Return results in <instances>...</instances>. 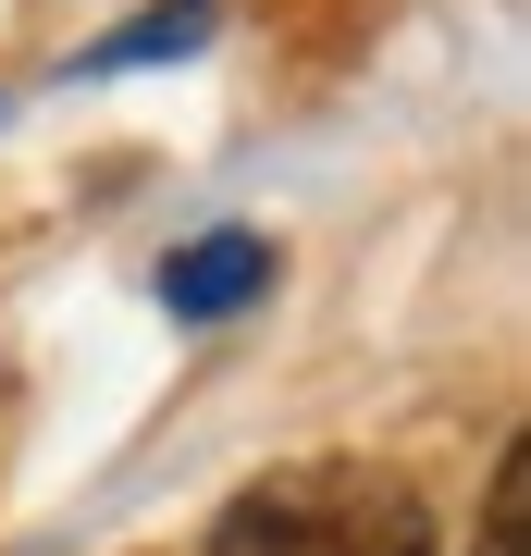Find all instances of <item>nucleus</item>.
<instances>
[{"mask_svg": "<svg viewBox=\"0 0 531 556\" xmlns=\"http://www.w3.org/2000/svg\"><path fill=\"white\" fill-rule=\"evenodd\" d=\"M223 25V0H161V13H137V25H112V38L87 50V75H124V62H174V50H198Z\"/></svg>", "mask_w": 531, "mask_h": 556, "instance_id": "3", "label": "nucleus"}, {"mask_svg": "<svg viewBox=\"0 0 531 556\" xmlns=\"http://www.w3.org/2000/svg\"><path fill=\"white\" fill-rule=\"evenodd\" d=\"M470 556H531V445H519V433H507V457H494V482H482Z\"/></svg>", "mask_w": 531, "mask_h": 556, "instance_id": "4", "label": "nucleus"}, {"mask_svg": "<svg viewBox=\"0 0 531 556\" xmlns=\"http://www.w3.org/2000/svg\"><path fill=\"white\" fill-rule=\"evenodd\" d=\"M198 556H445L433 507L371 457H285L248 495H223Z\"/></svg>", "mask_w": 531, "mask_h": 556, "instance_id": "1", "label": "nucleus"}, {"mask_svg": "<svg viewBox=\"0 0 531 556\" xmlns=\"http://www.w3.org/2000/svg\"><path fill=\"white\" fill-rule=\"evenodd\" d=\"M248 298H273V236H248V223H211V236H186L161 260V309L174 321H236Z\"/></svg>", "mask_w": 531, "mask_h": 556, "instance_id": "2", "label": "nucleus"}]
</instances>
